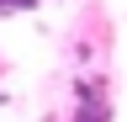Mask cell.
<instances>
[{"mask_svg": "<svg viewBox=\"0 0 127 122\" xmlns=\"http://www.w3.org/2000/svg\"><path fill=\"white\" fill-rule=\"evenodd\" d=\"M27 5H37V0H0V11H27Z\"/></svg>", "mask_w": 127, "mask_h": 122, "instance_id": "7a4b0ae2", "label": "cell"}, {"mask_svg": "<svg viewBox=\"0 0 127 122\" xmlns=\"http://www.w3.org/2000/svg\"><path fill=\"white\" fill-rule=\"evenodd\" d=\"M79 122H106V106L101 101H85V106H79Z\"/></svg>", "mask_w": 127, "mask_h": 122, "instance_id": "6da1fadb", "label": "cell"}]
</instances>
